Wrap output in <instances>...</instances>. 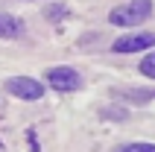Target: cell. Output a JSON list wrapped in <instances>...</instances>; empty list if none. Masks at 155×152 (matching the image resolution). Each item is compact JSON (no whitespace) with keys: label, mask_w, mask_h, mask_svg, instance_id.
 Wrapping results in <instances>:
<instances>
[{"label":"cell","mask_w":155,"mask_h":152,"mask_svg":"<svg viewBox=\"0 0 155 152\" xmlns=\"http://www.w3.org/2000/svg\"><path fill=\"white\" fill-rule=\"evenodd\" d=\"M149 15H152V0H129V3H120L117 9H111L108 21L114 26H138Z\"/></svg>","instance_id":"obj_1"},{"label":"cell","mask_w":155,"mask_h":152,"mask_svg":"<svg viewBox=\"0 0 155 152\" xmlns=\"http://www.w3.org/2000/svg\"><path fill=\"white\" fill-rule=\"evenodd\" d=\"M6 91L12 97H18V100L35 102L44 97V85L38 79H32V76H12V79H6Z\"/></svg>","instance_id":"obj_2"},{"label":"cell","mask_w":155,"mask_h":152,"mask_svg":"<svg viewBox=\"0 0 155 152\" xmlns=\"http://www.w3.org/2000/svg\"><path fill=\"white\" fill-rule=\"evenodd\" d=\"M44 79H47V85H50L53 91H76L79 85H82V79H79V73L73 68H68V64H56V68H50L47 73H44Z\"/></svg>","instance_id":"obj_3"},{"label":"cell","mask_w":155,"mask_h":152,"mask_svg":"<svg viewBox=\"0 0 155 152\" xmlns=\"http://www.w3.org/2000/svg\"><path fill=\"white\" fill-rule=\"evenodd\" d=\"M155 47V32H132V35H120L117 41L111 44L114 53H140Z\"/></svg>","instance_id":"obj_4"},{"label":"cell","mask_w":155,"mask_h":152,"mask_svg":"<svg viewBox=\"0 0 155 152\" xmlns=\"http://www.w3.org/2000/svg\"><path fill=\"white\" fill-rule=\"evenodd\" d=\"M24 29V24L18 21L15 15H6V12H0V38H18Z\"/></svg>","instance_id":"obj_5"},{"label":"cell","mask_w":155,"mask_h":152,"mask_svg":"<svg viewBox=\"0 0 155 152\" xmlns=\"http://www.w3.org/2000/svg\"><path fill=\"white\" fill-rule=\"evenodd\" d=\"M140 73L149 76V79H155V50L149 53V56H143V61H140Z\"/></svg>","instance_id":"obj_6"},{"label":"cell","mask_w":155,"mask_h":152,"mask_svg":"<svg viewBox=\"0 0 155 152\" xmlns=\"http://www.w3.org/2000/svg\"><path fill=\"white\" fill-rule=\"evenodd\" d=\"M120 152H155V144H129Z\"/></svg>","instance_id":"obj_7"}]
</instances>
